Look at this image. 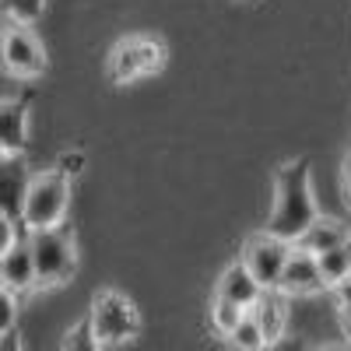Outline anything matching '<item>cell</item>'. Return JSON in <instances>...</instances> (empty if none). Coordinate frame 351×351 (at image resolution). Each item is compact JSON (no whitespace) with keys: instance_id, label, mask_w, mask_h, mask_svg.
<instances>
[{"instance_id":"6da1fadb","label":"cell","mask_w":351,"mask_h":351,"mask_svg":"<svg viewBox=\"0 0 351 351\" xmlns=\"http://www.w3.org/2000/svg\"><path fill=\"white\" fill-rule=\"evenodd\" d=\"M316 215H319V208H316V197H313L309 158L285 162L274 176V211H271L267 232L285 239V243H295Z\"/></svg>"},{"instance_id":"7a4b0ae2","label":"cell","mask_w":351,"mask_h":351,"mask_svg":"<svg viewBox=\"0 0 351 351\" xmlns=\"http://www.w3.org/2000/svg\"><path fill=\"white\" fill-rule=\"evenodd\" d=\"M71 208V180L64 172H36L28 176L25 193H21V225L28 232L36 228H53V225H64Z\"/></svg>"},{"instance_id":"3957f363","label":"cell","mask_w":351,"mask_h":351,"mask_svg":"<svg viewBox=\"0 0 351 351\" xmlns=\"http://www.w3.org/2000/svg\"><path fill=\"white\" fill-rule=\"evenodd\" d=\"M25 243H28V253H32L36 288H60V285H67L74 278L77 250H74V236L64 225L28 232Z\"/></svg>"},{"instance_id":"277c9868","label":"cell","mask_w":351,"mask_h":351,"mask_svg":"<svg viewBox=\"0 0 351 351\" xmlns=\"http://www.w3.org/2000/svg\"><path fill=\"white\" fill-rule=\"evenodd\" d=\"M88 319H92V334H95L99 348H120L141 334V316H137L134 302L112 288L95 295L92 309H88Z\"/></svg>"},{"instance_id":"5b68a950","label":"cell","mask_w":351,"mask_h":351,"mask_svg":"<svg viewBox=\"0 0 351 351\" xmlns=\"http://www.w3.org/2000/svg\"><path fill=\"white\" fill-rule=\"evenodd\" d=\"M0 64L11 77H39L46 71V53L43 43L32 36L28 25L11 21L4 32H0Z\"/></svg>"},{"instance_id":"8992f818","label":"cell","mask_w":351,"mask_h":351,"mask_svg":"<svg viewBox=\"0 0 351 351\" xmlns=\"http://www.w3.org/2000/svg\"><path fill=\"white\" fill-rule=\"evenodd\" d=\"M288 250H291V243H285V239L271 236L267 228L246 239V246H243V263H246V271L260 281V288L274 291L278 274H281L285 260H288Z\"/></svg>"},{"instance_id":"52a82bcc","label":"cell","mask_w":351,"mask_h":351,"mask_svg":"<svg viewBox=\"0 0 351 351\" xmlns=\"http://www.w3.org/2000/svg\"><path fill=\"white\" fill-rule=\"evenodd\" d=\"M319 288H324V278H319V267H316V253L291 246L285 267H281V274H278L274 291L299 299V295H316Z\"/></svg>"},{"instance_id":"ba28073f","label":"cell","mask_w":351,"mask_h":351,"mask_svg":"<svg viewBox=\"0 0 351 351\" xmlns=\"http://www.w3.org/2000/svg\"><path fill=\"white\" fill-rule=\"evenodd\" d=\"M0 285H8L14 295L36 288V267H32V253H28L25 239H14L0 253Z\"/></svg>"},{"instance_id":"9c48e42d","label":"cell","mask_w":351,"mask_h":351,"mask_svg":"<svg viewBox=\"0 0 351 351\" xmlns=\"http://www.w3.org/2000/svg\"><path fill=\"white\" fill-rule=\"evenodd\" d=\"M215 295H225V299H232V302L243 306V309H253L256 299L263 295V288H260V281L246 271V263L236 260L232 267L221 271V278H218V285H215Z\"/></svg>"},{"instance_id":"30bf717a","label":"cell","mask_w":351,"mask_h":351,"mask_svg":"<svg viewBox=\"0 0 351 351\" xmlns=\"http://www.w3.org/2000/svg\"><path fill=\"white\" fill-rule=\"evenodd\" d=\"M341 243H351V232H348V225L344 221H337V218H324V215H316L309 225H306V232L291 243V246H299V250H309V253H324V250H330V246H341Z\"/></svg>"},{"instance_id":"8fae6325","label":"cell","mask_w":351,"mask_h":351,"mask_svg":"<svg viewBox=\"0 0 351 351\" xmlns=\"http://www.w3.org/2000/svg\"><path fill=\"white\" fill-rule=\"evenodd\" d=\"M0 148L14 158L28 148V109L14 99L0 102Z\"/></svg>"},{"instance_id":"7c38bea8","label":"cell","mask_w":351,"mask_h":351,"mask_svg":"<svg viewBox=\"0 0 351 351\" xmlns=\"http://www.w3.org/2000/svg\"><path fill=\"white\" fill-rule=\"evenodd\" d=\"M250 313H253L256 327H260V334H263V348L278 344V341H281V334H285V319H288L285 302H281L278 295H271L267 288H263V295L256 299V306H253Z\"/></svg>"},{"instance_id":"4fadbf2b","label":"cell","mask_w":351,"mask_h":351,"mask_svg":"<svg viewBox=\"0 0 351 351\" xmlns=\"http://www.w3.org/2000/svg\"><path fill=\"white\" fill-rule=\"evenodd\" d=\"M109 77L116 84H130V81L144 77L141 53H137V39L134 36H127L123 43H116V49L109 53Z\"/></svg>"},{"instance_id":"5bb4252c","label":"cell","mask_w":351,"mask_h":351,"mask_svg":"<svg viewBox=\"0 0 351 351\" xmlns=\"http://www.w3.org/2000/svg\"><path fill=\"white\" fill-rule=\"evenodd\" d=\"M25 172L14 162V155L8 162H0V211H8L11 218L21 211V193H25Z\"/></svg>"},{"instance_id":"9a60e30c","label":"cell","mask_w":351,"mask_h":351,"mask_svg":"<svg viewBox=\"0 0 351 351\" xmlns=\"http://www.w3.org/2000/svg\"><path fill=\"white\" fill-rule=\"evenodd\" d=\"M316 267H319V278H324V288L348 278L351 274V243H341V246H330L324 253H316Z\"/></svg>"},{"instance_id":"2e32d148","label":"cell","mask_w":351,"mask_h":351,"mask_svg":"<svg viewBox=\"0 0 351 351\" xmlns=\"http://www.w3.org/2000/svg\"><path fill=\"white\" fill-rule=\"evenodd\" d=\"M243 306H236L232 299H225V295H215L211 299V327H215V334L218 337H232V330H236V324L243 319Z\"/></svg>"},{"instance_id":"e0dca14e","label":"cell","mask_w":351,"mask_h":351,"mask_svg":"<svg viewBox=\"0 0 351 351\" xmlns=\"http://www.w3.org/2000/svg\"><path fill=\"white\" fill-rule=\"evenodd\" d=\"M134 39H137V53H141L144 74H158V71L165 67V56H169L165 43H162L158 36H134Z\"/></svg>"},{"instance_id":"ac0fdd59","label":"cell","mask_w":351,"mask_h":351,"mask_svg":"<svg viewBox=\"0 0 351 351\" xmlns=\"http://www.w3.org/2000/svg\"><path fill=\"white\" fill-rule=\"evenodd\" d=\"M228 341L236 344V348H243V351H260L263 348V334H260V327H256V319H253L250 309L243 313V319L236 324V330H232Z\"/></svg>"},{"instance_id":"d6986e66","label":"cell","mask_w":351,"mask_h":351,"mask_svg":"<svg viewBox=\"0 0 351 351\" xmlns=\"http://www.w3.org/2000/svg\"><path fill=\"white\" fill-rule=\"evenodd\" d=\"M0 8H4L8 18L18 21V25H36L43 18L46 0H0Z\"/></svg>"},{"instance_id":"ffe728a7","label":"cell","mask_w":351,"mask_h":351,"mask_svg":"<svg viewBox=\"0 0 351 351\" xmlns=\"http://www.w3.org/2000/svg\"><path fill=\"white\" fill-rule=\"evenodd\" d=\"M64 348L67 351H95L99 344H95V334H92V319H81V324L74 327V330H67V337H64Z\"/></svg>"},{"instance_id":"44dd1931","label":"cell","mask_w":351,"mask_h":351,"mask_svg":"<svg viewBox=\"0 0 351 351\" xmlns=\"http://www.w3.org/2000/svg\"><path fill=\"white\" fill-rule=\"evenodd\" d=\"M14 327H18V295L8 285H0V334Z\"/></svg>"},{"instance_id":"7402d4cb","label":"cell","mask_w":351,"mask_h":351,"mask_svg":"<svg viewBox=\"0 0 351 351\" xmlns=\"http://www.w3.org/2000/svg\"><path fill=\"white\" fill-rule=\"evenodd\" d=\"M14 239H18V232H14V218H11L8 211H0V253H4Z\"/></svg>"},{"instance_id":"603a6c76","label":"cell","mask_w":351,"mask_h":351,"mask_svg":"<svg viewBox=\"0 0 351 351\" xmlns=\"http://www.w3.org/2000/svg\"><path fill=\"white\" fill-rule=\"evenodd\" d=\"M81 165H84V155H81V152H74V155H64V158H60L56 172H64L67 180H71V176H77V172H81Z\"/></svg>"},{"instance_id":"cb8c5ba5","label":"cell","mask_w":351,"mask_h":351,"mask_svg":"<svg viewBox=\"0 0 351 351\" xmlns=\"http://www.w3.org/2000/svg\"><path fill=\"white\" fill-rule=\"evenodd\" d=\"M330 291H334V302H337V306L351 302V274H348V278H341V281H334V285H330Z\"/></svg>"},{"instance_id":"d4e9b609","label":"cell","mask_w":351,"mask_h":351,"mask_svg":"<svg viewBox=\"0 0 351 351\" xmlns=\"http://www.w3.org/2000/svg\"><path fill=\"white\" fill-rule=\"evenodd\" d=\"M341 190H344V204L351 208V155H348L344 165H341Z\"/></svg>"},{"instance_id":"484cf974","label":"cell","mask_w":351,"mask_h":351,"mask_svg":"<svg viewBox=\"0 0 351 351\" xmlns=\"http://www.w3.org/2000/svg\"><path fill=\"white\" fill-rule=\"evenodd\" d=\"M337 319H341V330H344V337H351V302L337 306Z\"/></svg>"},{"instance_id":"4316f807","label":"cell","mask_w":351,"mask_h":351,"mask_svg":"<svg viewBox=\"0 0 351 351\" xmlns=\"http://www.w3.org/2000/svg\"><path fill=\"white\" fill-rule=\"evenodd\" d=\"M8 158H11V155H8V152H4V148H0V162H8Z\"/></svg>"}]
</instances>
